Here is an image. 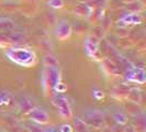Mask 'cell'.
<instances>
[{
	"label": "cell",
	"mask_w": 146,
	"mask_h": 132,
	"mask_svg": "<svg viewBox=\"0 0 146 132\" xmlns=\"http://www.w3.org/2000/svg\"><path fill=\"white\" fill-rule=\"evenodd\" d=\"M8 59L22 67H32L36 63V54L33 50L23 46H10L5 52Z\"/></svg>",
	"instance_id": "cell-1"
},
{
	"label": "cell",
	"mask_w": 146,
	"mask_h": 132,
	"mask_svg": "<svg viewBox=\"0 0 146 132\" xmlns=\"http://www.w3.org/2000/svg\"><path fill=\"white\" fill-rule=\"evenodd\" d=\"M60 81V71L55 66H44L42 71V88L44 95L51 96L54 86Z\"/></svg>",
	"instance_id": "cell-2"
},
{
	"label": "cell",
	"mask_w": 146,
	"mask_h": 132,
	"mask_svg": "<svg viewBox=\"0 0 146 132\" xmlns=\"http://www.w3.org/2000/svg\"><path fill=\"white\" fill-rule=\"evenodd\" d=\"M52 103L57 108L59 116L63 119L68 120V119H70V118L73 117V111H72L70 105H69L66 97L60 95H55L52 98Z\"/></svg>",
	"instance_id": "cell-3"
},
{
	"label": "cell",
	"mask_w": 146,
	"mask_h": 132,
	"mask_svg": "<svg viewBox=\"0 0 146 132\" xmlns=\"http://www.w3.org/2000/svg\"><path fill=\"white\" fill-rule=\"evenodd\" d=\"M125 79L129 83H134L137 85H144L146 81V73L143 67L133 66L125 72Z\"/></svg>",
	"instance_id": "cell-4"
},
{
	"label": "cell",
	"mask_w": 146,
	"mask_h": 132,
	"mask_svg": "<svg viewBox=\"0 0 146 132\" xmlns=\"http://www.w3.org/2000/svg\"><path fill=\"white\" fill-rule=\"evenodd\" d=\"M55 37L58 39L59 41H67L69 37H72L73 33V27L67 20H60L56 24L55 30H54Z\"/></svg>",
	"instance_id": "cell-5"
},
{
	"label": "cell",
	"mask_w": 146,
	"mask_h": 132,
	"mask_svg": "<svg viewBox=\"0 0 146 132\" xmlns=\"http://www.w3.org/2000/svg\"><path fill=\"white\" fill-rule=\"evenodd\" d=\"M86 123L89 127L101 129L104 125V116L99 110H90L86 113Z\"/></svg>",
	"instance_id": "cell-6"
},
{
	"label": "cell",
	"mask_w": 146,
	"mask_h": 132,
	"mask_svg": "<svg viewBox=\"0 0 146 132\" xmlns=\"http://www.w3.org/2000/svg\"><path fill=\"white\" fill-rule=\"evenodd\" d=\"M28 117H29L30 120H32L33 122H35L40 125H47L50 122L48 113L40 107H34L32 110H30L28 112Z\"/></svg>",
	"instance_id": "cell-7"
},
{
	"label": "cell",
	"mask_w": 146,
	"mask_h": 132,
	"mask_svg": "<svg viewBox=\"0 0 146 132\" xmlns=\"http://www.w3.org/2000/svg\"><path fill=\"white\" fill-rule=\"evenodd\" d=\"M84 47L87 56L96 59L99 52V39L96 35H88L84 41Z\"/></svg>",
	"instance_id": "cell-8"
},
{
	"label": "cell",
	"mask_w": 146,
	"mask_h": 132,
	"mask_svg": "<svg viewBox=\"0 0 146 132\" xmlns=\"http://www.w3.org/2000/svg\"><path fill=\"white\" fill-rule=\"evenodd\" d=\"M101 69L109 77H117L120 74V69L117 68L115 63L109 59H101Z\"/></svg>",
	"instance_id": "cell-9"
},
{
	"label": "cell",
	"mask_w": 146,
	"mask_h": 132,
	"mask_svg": "<svg viewBox=\"0 0 146 132\" xmlns=\"http://www.w3.org/2000/svg\"><path fill=\"white\" fill-rule=\"evenodd\" d=\"M131 86L130 85H126V84H120L115 87L112 88L111 90V96L113 98H115L117 100H123L126 99L127 96L131 91Z\"/></svg>",
	"instance_id": "cell-10"
},
{
	"label": "cell",
	"mask_w": 146,
	"mask_h": 132,
	"mask_svg": "<svg viewBox=\"0 0 146 132\" xmlns=\"http://www.w3.org/2000/svg\"><path fill=\"white\" fill-rule=\"evenodd\" d=\"M119 22L123 23V24H125V25H131V24H139V23H142V17H141V15H139V13H137V12L125 13V15H123L121 18H120Z\"/></svg>",
	"instance_id": "cell-11"
},
{
	"label": "cell",
	"mask_w": 146,
	"mask_h": 132,
	"mask_svg": "<svg viewBox=\"0 0 146 132\" xmlns=\"http://www.w3.org/2000/svg\"><path fill=\"white\" fill-rule=\"evenodd\" d=\"M73 130L75 132H89V125L86 123L84 119L76 117L74 119Z\"/></svg>",
	"instance_id": "cell-12"
},
{
	"label": "cell",
	"mask_w": 146,
	"mask_h": 132,
	"mask_svg": "<svg viewBox=\"0 0 146 132\" xmlns=\"http://www.w3.org/2000/svg\"><path fill=\"white\" fill-rule=\"evenodd\" d=\"M20 110H21L23 113H28L30 110H32L35 106V101L31 98H23L21 101H20Z\"/></svg>",
	"instance_id": "cell-13"
},
{
	"label": "cell",
	"mask_w": 146,
	"mask_h": 132,
	"mask_svg": "<svg viewBox=\"0 0 146 132\" xmlns=\"http://www.w3.org/2000/svg\"><path fill=\"white\" fill-rule=\"evenodd\" d=\"M15 21L10 18H0V32L1 31H12L15 29Z\"/></svg>",
	"instance_id": "cell-14"
},
{
	"label": "cell",
	"mask_w": 146,
	"mask_h": 132,
	"mask_svg": "<svg viewBox=\"0 0 146 132\" xmlns=\"http://www.w3.org/2000/svg\"><path fill=\"white\" fill-rule=\"evenodd\" d=\"M129 101H131L132 103H141V91L137 90L136 88H131V91L126 98Z\"/></svg>",
	"instance_id": "cell-15"
},
{
	"label": "cell",
	"mask_w": 146,
	"mask_h": 132,
	"mask_svg": "<svg viewBox=\"0 0 146 132\" xmlns=\"http://www.w3.org/2000/svg\"><path fill=\"white\" fill-rule=\"evenodd\" d=\"M58 65H59L58 59H56L54 55L47 54L44 57V66H55V67H58Z\"/></svg>",
	"instance_id": "cell-16"
},
{
	"label": "cell",
	"mask_w": 146,
	"mask_h": 132,
	"mask_svg": "<svg viewBox=\"0 0 146 132\" xmlns=\"http://www.w3.org/2000/svg\"><path fill=\"white\" fill-rule=\"evenodd\" d=\"M113 120L120 125H125L127 123V117L122 112H117L113 115Z\"/></svg>",
	"instance_id": "cell-17"
},
{
	"label": "cell",
	"mask_w": 146,
	"mask_h": 132,
	"mask_svg": "<svg viewBox=\"0 0 146 132\" xmlns=\"http://www.w3.org/2000/svg\"><path fill=\"white\" fill-rule=\"evenodd\" d=\"M11 94L8 93V91H2L0 93V106L2 105H7L10 100H11Z\"/></svg>",
	"instance_id": "cell-18"
},
{
	"label": "cell",
	"mask_w": 146,
	"mask_h": 132,
	"mask_svg": "<svg viewBox=\"0 0 146 132\" xmlns=\"http://www.w3.org/2000/svg\"><path fill=\"white\" fill-rule=\"evenodd\" d=\"M48 6L53 9H62L65 6L64 0H48Z\"/></svg>",
	"instance_id": "cell-19"
},
{
	"label": "cell",
	"mask_w": 146,
	"mask_h": 132,
	"mask_svg": "<svg viewBox=\"0 0 146 132\" xmlns=\"http://www.w3.org/2000/svg\"><path fill=\"white\" fill-rule=\"evenodd\" d=\"M66 90H67V86H66L64 83H62V81H58V83L54 86V91H55V93L62 94V93H65Z\"/></svg>",
	"instance_id": "cell-20"
},
{
	"label": "cell",
	"mask_w": 146,
	"mask_h": 132,
	"mask_svg": "<svg viewBox=\"0 0 146 132\" xmlns=\"http://www.w3.org/2000/svg\"><path fill=\"white\" fill-rule=\"evenodd\" d=\"M28 130H29V132H45V129H43L41 125H29Z\"/></svg>",
	"instance_id": "cell-21"
},
{
	"label": "cell",
	"mask_w": 146,
	"mask_h": 132,
	"mask_svg": "<svg viewBox=\"0 0 146 132\" xmlns=\"http://www.w3.org/2000/svg\"><path fill=\"white\" fill-rule=\"evenodd\" d=\"M59 131L60 132H74L73 125H70L69 123H63L59 125Z\"/></svg>",
	"instance_id": "cell-22"
},
{
	"label": "cell",
	"mask_w": 146,
	"mask_h": 132,
	"mask_svg": "<svg viewBox=\"0 0 146 132\" xmlns=\"http://www.w3.org/2000/svg\"><path fill=\"white\" fill-rule=\"evenodd\" d=\"M94 97L97 100H100V99H102L103 97H104V94H103L102 90H100V89H95L94 90Z\"/></svg>",
	"instance_id": "cell-23"
},
{
	"label": "cell",
	"mask_w": 146,
	"mask_h": 132,
	"mask_svg": "<svg viewBox=\"0 0 146 132\" xmlns=\"http://www.w3.org/2000/svg\"><path fill=\"white\" fill-rule=\"evenodd\" d=\"M111 132H124V127L120 125L117 127H113V128H111Z\"/></svg>",
	"instance_id": "cell-24"
},
{
	"label": "cell",
	"mask_w": 146,
	"mask_h": 132,
	"mask_svg": "<svg viewBox=\"0 0 146 132\" xmlns=\"http://www.w3.org/2000/svg\"><path fill=\"white\" fill-rule=\"evenodd\" d=\"M124 132H136L134 129V127H129V128H124Z\"/></svg>",
	"instance_id": "cell-25"
},
{
	"label": "cell",
	"mask_w": 146,
	"mask_h": 132,
	"mask_svg": "<svg viewBox=\"0 0 146 132\" xmlns=\"http://www.w3.org/2000/svg\"><path fill=\"white\" fill-rule=\"evenodd\" d=\"M45 132H58V131L55 130L54 128H48V129H45Z\"/></svg>",
	"instance_id": "cell-26"
}]
</instances>
